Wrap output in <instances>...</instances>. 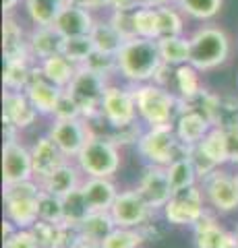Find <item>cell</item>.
I'll return each mask as SVG.
<instances>
[{
    "instance_id": "1",
    "label": "cell",
    "mask_w": 238,
    "mask_h": 248,
    "mask_svg": "<svg viewBox=\"0 0 238 248\" xmlns=\"http://www.w3.org/2000/svg\"><path fill=\"white\" fill-rule=\"evenodd\" d=\"M116 58H118V73L127 81L139 85L156 79L158 71L164 64L158 42L145 40V37H135V40L125 42V46L116 54Z\"/></svg>"
},
{
    "instance_id": "2",
    "label": "cell",
    "mask_w": 238,
    "mask_h": 248,
    "mask_svg": "<svg viewBox=\"0 0 238 248\" xmlns=\"http://www.w3.org/2000/svg\"><path fill=\"white\" fill-rule=\"evenodd\" d=\"M137 114L139 118L153 126H170L180 114V99L168 89L156 83H143L133 89Z\"/></svg>"
},
{
    "instance_id": "3",
    "label": "cell",
    "mask_w": 238,
    "mask_h": 248,
    "mask_svg": "<svg viewBox=\"0 0 238 248\" xmlns=\"http://www.w3.org/2000/svg\"><path fill=\"white\" fill-rule=\"evenodd\" d=\"M141 157L147 161L149 166H162L168 168L176 159L189 157L190 147L178 141L174 133V124L170 126H153L147 133H143L141 141L137 143Z\"/></svg>"
},
{
    "instance_id": "4",
    "label": "cell",
    "mask_w": 238,
    "mask_h": 248,
    "mask_svg": "<svg viewBox=\"0 0 238 248\" xmlns=\"http://www.w3.org/2000/svg\"><path fill=\"white\" fill-rule=\"evenodd\" d=\"M190 56L189 64L197 71H211L224 64L230 54L228 35L218 27H201L189 37Z\"/></svg>"
},
{
    "instance_id": "5",
    "label": "cell",
    "mask_w": 238,
    "mask_h": 248,
    "mask_svg": "<svg viewBox=\"0 0 238 248\" xmlns=\"http://www.w3.org/2000/svg\"><path fill=\"white\" fill-rule=\"evenodd\" d=\"M42 186L35 180L4 184V215L17 230H29L37 221V201Z\"/></svg>"
},
{
    "instance_id": "6",
    "label": "cell",
    "mask_w": 238,
    "mask_h": 248,
    "mask_svg": "<svg viewBox=\"0 0 238 248\" xmlns=\"http://www.w3.org/2000/svg\"><path fill=\"white\" fill-rule=\"evenodd\" d=\"M77 164L81 172L89 178H110L116 174L120 166L118 145H114L106 137L94 135L77 155Z\"/></svg>"
},
{
    "instance_id": "7",
    "label": "cell",
    "mask_w": 238,
    "mask_h": 248,
    "mask_svg": "<svg viewBox=\"0 0 238 248\" xmlns=\"http://www.w3.org/2000/svg\"><path fill=\"white\" fill-rule=\"evenodd\" d=\"M207 211L205 209V192L197 184L187 188L174 190L170 201L162 209L168 223L172 226H190L193 228L197 219Z\"/></svg>"
},
{
    "instance_id": "8",
    "label": "cell",
    "mask_w": 238,
    "mask_h": 248,
    "mask_svg": "<svg viewBox=\"0 0 238 248\" xmlns=\"http://www.w3.org/2000/svg\"><path fill=\"white\" fill-rule=\"evenodd\" d=\"M106 89H108V85H106L104 77L94 71H87L83 66L77 71L75 79L66 87V91L71 93V97L77 102V106L81 108L83 118H89V116L102 112V99Z\"/></svg>"
},
{
    "instance_id": "9",
    "label": "cell",
    "mask_w": 238,
    "mask_h": 248,
    "mask_svg": "<svg viewBox=\"0 0 238 248\" xmlns=\"http://www.w3.org/2000/svg\"><path fill=\"white\" fill-rule=\"evenodd\" d=\"M110 215L118 228H141L145 221L151 219L153 209L141 192L135 188L118 192V197L110 209Z\"/></svg>"
},
{
    "instance_id": "10",
    "label": "cell",
    "mask_w": 238,
    "mask_h": 248,
    "mask_svg": "<svg viewBox=\"0 0 238 248\" xmlns=\"http://www.w3.org/2000/svg\"><path fill=\"white\" fill-rule=\"evenodd\" d=\"M203 192L205 201L216 211L230 213L238 209V180L236 176H228L224 172L216 170L203 180Z\"/></svg>"
},
{
    "instance_id": "11",
    "label": "cell",
    "mask_w": 238,
    "mask_h": 248,
    "mask_svg": "<svg viewBox=\"0 0 238 248\" xmlns=\"http://www.w3.org/2000/svg\"><path fill=\"white\" fill-rule=\"evenodd\" d=\"M102 116L110 126H125V124L137 122V104L133 91L108 85L102 99Z\"/></svg>"
},
{
    "instance_id": "12",
    "label": "cell",
    "mask_w": 238,
    "mask_h": 248,
    "mask_svg": "<svg viewBox=\"0 0 238 248\" xmlns=\"http://www.w3.org/2000/svg\"><path fill=\"white\" fill-rule=\"evenodd\" d=\"M48 137L58 145V149L66 157H77L94 135H91L85 120L75 118V120H54Z\"/></svg>"
},
{
    "instance_id": "13",
    "label": "cell",
    "mask_w": 238,
    "mask_h": 248,
    "mask_svg": "<svg viewBox=\"0 0 238 248\" xmlns=\"http://www.w3.org/2000/svg\"><path fill=\"white\" fill-rule=\"evenodd\" d=\"M2 180L4 184H17L25 180H33V164L32 151L21 143H4L2 149Z\"/></svg>"
},
{
    "instance_id": "14",
    "label": "cell",
    "mask_w": 238,
    "mask_h": 248,
    "mask_svg": "<svg viewBox=\"0 0 238 248\" xmlns=\"http://www.w3.org/2000/svg\"><path fill=\"white\" fill-rule=\"evenodd\" d=\"M137 190L145 197V201L151 205L153 211L164 209L166 203L172 197V186L168 180V172L162 166H147L141 176V182L137 186Z\"/></svg>"
},
{
    "instance_id": "15",
    "label": "cell",
    "mask_w": 238,
    "mask_h": 248,
    "mask_svg": "<svg viewBox=\"0 0 238 248\" xmlns=\"http://www.w3.org/2000/svg\"><path fill=\"white\" fill-rule=\"evenodd\" d=\"M29 151H32L33 164V180L37 184H42L50 174H54L60 166L66 164V155L58 149V145L50 137H40Z\"/></svg>"
},
{
    "instance_id": "16",
    "label": "cell",
    "mask_w": 238,
    "mask_h": 248,
    "mask_svg": "<svg viewBox=\"0 0 238 248\" xmlns=\"http://www.w3.org/2000/svg\"><path fill=\"white\" fill-rule=\"evenodd\" d=\"M25 93H27V97L32 99V104L37 108V112L52 116L64 89L58 87L56 83H52L48 77L40 71V66H35L33 77H32V81H29Z\"/></svg>"
},
{
    "instance_id": "17",
    "label": "cell",
    "mask_w": 238,
    "mask_h": 248,
    "mask_svg": "<svg viewBox=\"0 0 238 248\" xmlns=\"http://www.w3.org/2000/svg\"><path fill=\"white\" fill-rule=\"evenodd\" d=\"M195 248H236V238L216 221L211 213H203L193 226Z\"/></svg>"
},
{
    "instance_id": "18",
    "label": "cell",
    "mask_w": 238,
    "mask_h": 248,
    "mask_svg": "<svg viewBox=\"0 0 238 248\" xmlns=\"http://www.w3.org/2000/svg\"><path fill=\"white\" fill-rule=\"evenodd\" d=\"M2 104H4V122H11L19 130L29 128L40 116L37 108L32 104V99L27 97L25 91H4Z\"/></svg>"
},
{
    "instance_id": "19",
    "label": "cell",
    "mask_w": 238,
    "mask_h": 248,
    "mask_svg": "<svg viewBox=\"0 0 238 248\" xmlns=\"http://www.w3.org/2000/svg\"><path fill=\"white\" fill-rule=\"evenodd\" d=\"M94 25H95V21L91 17V11L73 2L60 13V17L56 19V23L52 27L63 37H83L91 33Z\"/></svg>"
},
{
    "instance_id": "20",
    "label": "cell",
    "mask_w": 238,
    "mask_h": 248,
    "mask_svg": "<svg viewBox=\"0 0 238 248\" xmlns=\"http://www.w3.org/2000/svg\"><path fill=\"white\" fill-rule=\"evenodd\" d=\"M2 50H4V62L32 60L29 37H25V31L13 17H4L2 23Z\"/></svg>"
},
{
    "instance_id": "21",
    "label": "cell",
    "mask_w": 238,
    "mask_h": 248,
    "mask_svg": "<svg viewBox=\"0 0 238 248\" xmlns=\"http://www.w3.org/2000/svg\"><path fill=\"white\" fill-rule=\"evenodd\" d=\"M213 126L211 122L205 118V116L190 112V110H182L178 114V118L174 120V133L178 137V141H182L184 145L195 147L203 141Z\"/></svg>"
},
{
    "instance_id": "22",
    "label": "cell",
    "mask_w": 238,
    "mask_h": 248,
    "mask_svg": "<svg viewBox=\"0 0 238 248\" xmlns=\"http://www.w3.org/2000/svg\"><path fill=\"white\" fill-rule=\"evenodd\" d=\"M81 188L85 192L91 213H110L118 197L116 186L110 182V178H89L87 182L81 184Z\"/></svg>"
},
{
    "instance_id": "23",
    "label": "cell",
    "mask_w": 238,
    "mask_h": 248,
    "mask_svg": "<svg viewBox=\"0 0 238 248\" xmlns=\"http://www.w3.org/2000/svg\"><path fill=\"white\" fill-rule=\"evenodd\" d=\"M83 234V246L81 248H102V242L112 234L116 228L110 213H89L87 219L79 223Z\"/></svg>"
},
{
    "instance_id": "24",
    "label": "cell",
    "mask_w": 238,
    "mask_h": 248,
    "mask_svg": "<svg viewBox=\"0 0 238 248\" xmlns=\"http://www.w3.org/2000/svg\"><path fill=\"white\" fill-rule=\"evenodd\" d=\"M63 42H64V37L54 27H35L33 33L29 35L32 58L46 60L50 56H56L63 50Z\"/></svg>"
},
{
    "instance_id": "25",
    "label": "cell",
    "mask_w": 238,
    "mask_h": 248,
    "mask_svg": "<svg viewBox=\"0 0 238 248\" xmlns=\"http://www.w3.org/2000/svg\"><path fill=\"white\" fill-rule=\"evenodd\" d=\"M75 0H25V11L35 27H52L68 4Z\"/></svg>"
},
{
    "instance_id": "26",
    "label": "cell",
    "mask_w": 238,
    "mask_h": 248,
    "mask_svg": "<svg viewBox=\"0 0 238 248\" xmlns=\"http://www.w3.org/2000/svg\"><path fill=\"white\" fill-rule=\"evenodd\" d=\"M42 190L46 192H52L56 197H66L68 192H73L75 188H79L81 182H79V170L71 164H63L54 174H50L46 180L40 184Z\"/></svg>"
},
{
    "instance_id": "27",
    "label": "cell",
    "mask_w": 238,
    "mask_h": 248,
    "mask_svg": "<svg viewBox=\"0 0 238 248\" xmlns=\"http://www.w3.org/2000/svg\"><path fill=\"white\" fill-rule=\"evenodd\" d=\"M40 71L48 77L52 83H56L58 87L66 89L71 81L75 79L77 71H79V66L73 64L68 58H64L63 54H56V56H50L46 60H40Z\"/></svg>"
},
{
    "instance_id": "28",
    "label": "cell",
    "mask_w": 238,
    "mask_h": 248,
    "mask_svg": "<svg viewBox=\"0 0 238 248\" xmlns=\"http://www.w3.org/2000/svg\"><path fill=\"white\" fill-rule=\"evenodd\" d=\"M89 37H91V42H94L95 50L106 52V54H114V56L120 52V48L127 42L110 21H95Z\"/></svg>"
},
{
    "instance_id": "29",
    "label": "cell",
    "mask_w": 238,
    "mask_h": 248,
    "mask_svg": "<svg viewBox=\"0 0 238 248\" xmlns=\"http://www.w3.org/2000/svg\"><path fill=\"white\" fill-rule=\"evenodd\" d=\"M158 48H159V54H162L164 64L174 66V68L180 64H189L190 44H189V40H184L182 35L162 37V40H158Z\"/></svg>"
},
{
    "instance_id": "30",
    "label": "cell",
    "mask_w": 238,
    "mask_h": 248,
    "mask_svg": "<svg viewBox=\"0 0 238 248\" xmlns=\"http://www.w3.org/2000/svg\"><path fill=\"white\" fill-rule=\"evenodd\" d=\"M35 66L32 60H17V62H4V87L6 91H25L29 81L33 77Z\"/></svg>"
},
{
    "instance_id": "31",
    "label": "cell",
    "mask_w": 238,
    "mask_h": 248,
    "mask_svg": "<svg viewBox=\"0 0 238 248\" xmlns=\"http://www.w3.org/2000/svg\"><path fill=\"white\" fill-rule=\"evenodd\" d=\"M199 147H201V149L209 155L218 166L230 161V137H228L226 130L211 128L209 133H207V137L199 143Z\"/></svg>"
},
{
    "instance_id": "32",
    "label": "cell",
    "mask_w": 238,
    "mask_h": 248,
    "mask_svg": "<svg viewBox=\"0 0 238 248\" xmlns=\"http://www.w3.org/2000/svg\"><path fill=\"white\" fill-rule=\"evenodd\" d=\"M199 71L190 64H180L174 68V89L178 91V99H190L201 91V81H199Z\"/></svg>"
},
{
    "instance_id": "33",
    "label": "cell",
    "mask_w": 238,
    "mask_h": 248,
    "mask_svg": "<svg viewBox=\"0 0 238 248\" xmlns=\"http://www.w3.org/2000/svg\"><path fill=\"white\" fill-rule=\"evenodd\" d=\"M213 128H222L226 133L238 130V97L234 95H220V102L213 116Z\"/></svg>"
},
{
    "instance_id": "34",
    "label": "cell",
    "mask_w": 238,
    "mask_h": 248,
    "mask_svg": "<svg viewBox=\"0 0 238 248\" xmlns=\"http://www.w3.org/2000/svg\"><path fill=\"white\" fill-rule=\"evenodd\" d=\"M63 213H64V221L66 223H83L87 219V215L91 213L89 203L85 199V192L79 186L73 192H68L66 197H63Z\"/></svg>"
},
{
    "instance_id": "35",
    "label": "cell",
    "mask_w": 238,
    "mask_h": 248,
    "mask_svg": "<svg viewBox=\"0 0 238 248\" xmlns=\"http://www.w3.org/2000/svg\"><path fill=\"white\" fill-rule=\"evenodd\" d=\"M166 172H168V180H170L172 190H180V188H187V186H193L199 178L190 157L172 161V164L166 168Z\"/></svg>"
},
{
    "instance_id": "36",
    "label": "cell",
    "mask_w": 238,
    "mask_h": 248,
    "mask_svg": "<svg viewBox=\"0 0 238 248\" xmlns=\"http://www.w3.org/2000/svg\"><path fill=\"white\" fill-rule=\"evenodd\" d=\"M94 50H95V46H94V42H91L89 35H83V37H64L60 54H63L64 58L71 60L73 64H77V66L81 68L87 62V58L94 54Z\"/></svg>"
},
{
    "instance_id": "37",
    "label": "cell",
    "mask_w": 238,
    "mask_h": 248,
    "mask_svg": "<svg viewBox=\"0 0 238 248\" xmlns=\"http://www.w3.org/2000/svg\"><path fill=\"white\" fill-rule=\"evenodd\" d=\"M135 29L137 37H145V40H159V17L158 9H145V6H137L135 9Z\"/></svg>"
},
{
    "instance_id": "38",
    "label": "cell",
    "mask_w": 238,
    "mask_h": 248,
    "mask_svg": "<svg viewBox=\"0 0 238 248\" xmlns=\"http://www.w3.org/2000/svg\"><path fill=\"white\" fill-rule=\"evenodd\" d=\"M147 242L139 228H114L112 234L102 242V248H139Z\"/></svg>"
},
{
    "instance_id": "39",
    "label": "cell",
    "mask_w": 238,
    "mask_h": 248,
    "mask_svg": "<svg viewBox=\"0 0 238 248\" xmlns=\"http://www.w3.org/2000/svg\"><path fill=\"white\" fill-rule=\"evenodd\" d=\"M37 219L48 221V223H63V199L52 195V192H40V201H37Z\"/></svg>"
},
{
    "instance_id": "40",
    "label": "cell",
    "mask_w": 238,
    "mask_h": 248,
    "mask_svg": "<svg viewBox=\"0 0 238 248\" xmlns=\"http://www.w3.org/2000/svg\"><path fill=\"white\" fill-rule=\"evenodd\" d=\"M32 236L37 248H60V223H48L37 219L32 228Z\"/></svg>"
},
{
    "instance_id": "41",
    "label": "cell",
    "mask_w": 238,
    "mask_h": 248,
    "mask_svg": "<svg viewBox=\"0 0 238 248\" xmlns=\"http://www.w3.org/2000/svg\"><path fill=\"white\" fill-rule=\"evenodd\" d=\"M182 13L193 19H211L222 9V0H176Z\"/></svg>"
},
{
    "instance_id": "42",
    "label": "cell",
    "mask_w": 238,
    "mask_h": 248,
    "mask_svg": "<svg viewBox=\"0 0 238 248\" xmlns=\"http://www.w3.org/2000/svg\"><path fill=\"white\" fill-rule=\"evenodd\" d=\"M158 17H159V40H162V37L182 35V19L174 9H170V6H159Z\"/></svg>"
},
{
    "instance_id": "43",
    "label": "cell",
    "mask_w": 238,
    "mask_h": 248,
    "mask_svg": "<svg viewBox=\"0 0 238 248\" xmlns=\"http://www.w3.org/2000/svg\"><path fill=\"white\" fill-rule=\"evenodd\" d=\"M83 68H87V71H94V73L102 75L104 79H106L110 73L118 71V58L114 56V54H106V52L94 50V54L87 58V62L83 64Z\"/></svg>"
},
{
    "instance_id": "44",
    "label": "cell",
    "mask_w": 238,
    "mask_h": 248,
    "mask_svg": "<svg viewBox=\"0 0 238 248\" xmlns=\"http://www.w3.org/2000/svg\"><path fill=\"white\" fill-rule=\"evenodd\" d=\"M143 137V130L139 126V122H130L125 124V126H110L108 130V137L114 145H133V143H139Z\"/></svg>"
},
{
    "instance_id": "45",
    "label": "cell",
    "mask_w": 238,
    "mask_h": 248,
    "mask_svg": "<svg viewBox=\"0 0 238 248\" xmlns=\"http://www.w3.org/2000/svg\"><path fill=\"white\" fill-rule=\"evenodd\" d=\"M110 23L116 27L118 33L125 40H135L137 37V29H135V11H112Z\"/></svg>"
},
{
    "instance_id": "46",
    "label": "cell",
    "mask_w": 238,
    "mask_h": 248,
    "mask_svg": "<svg viewBox=\"0 0 238 248\" xmlns=\"http://www.w3.org/2000/svg\"><path fill=\"white\" fill-rule=\"evenodd\" d=\"M189 157H190V161H193V166H195V170H197V176L201 178V180H205L209 174H213L216 170L220 168L216 161H213L209 155H207L201 147L199 145H195V147H190V153H189Z\"/></svg>"
},
{
    "instance_id": "47",
    "label": "cell",
    "mask_w": 238,
    "mask_h": 248,
    "mask_svg": "<svg viewBox=\"0 0 238 248\" xmlns=\"http://www.w3.org/2000/svg\"><path fill=\"white\" fill-rule=\"evenodd\" d=\"M54 120H75V118H83L81 116V108L77 106V102L71 97V93L64 89V93L60 95L56 110H54Z\"/></svg>"
},
{
    "instance_id": "48",
    "label": "cell",
    "mask_w": 238,
    "mask_h": 248,
    "mask_svg": "<svg viewBox=\"0 0 238 248\" xmlns=\"http://www.w3.org/2000/svg\"><path fill=\"white\" fill-rule=\"evenodd\" d=\"M4 248H37V244L29 230H17V234L4 242Z\"/></svg>"
},
{
    "instance_id": "49",
    "label": "cell",
    "mask_w": 238,
    "mask_h": 248,
    "mask_svg": "<svg viewBox=\"0 0 238 248\" xmlns=\"http://www.w3.org/2000/svg\"><path fill=\"white\" fill-rule=\"evenodd\" d=\"M77 4H81L83 9L87 11H95V9H104V6H110V0H75Z\"/></svg>"
},
{
    "instance_id": "50",
    "label": "cell",
    "mask_w": 238,
    "mask_h": 248,
    "mask_svg": "<svg viewBox=\"0 0 238 248\" xmlns=\"http://www.w3.org/2000/svg\"><path fill=\"white\" fill-rule=\"evenodd\" d=\"M110 9L112 11H135L137 2L135 0H110Z\"/></svg>"
},
{
    "instance_id": "51",
    "label": "cell",
    "mask_w": 238,
    "mask_h": 248,
    "mask_svg": "<svg viewBox=\"0 0 238 248\" xmlns=\"http://www.w3.org/2000/svg\"><path fill=\"white\" fill-rule=\"evenodd\" d=\"M228 137H230V161H234L238 166V130L228 133Z\"/></svg>"
},
{
    "instance_id": "52",
    "label": "cell",
    "mask_w": 238,
    "mask_h": 248,
    "mask_svg": "<svg viewBox=\"0 0 238 248\" xmlns=\"http://www.w3.org/2000/svg\"><path fill=\"white\" fill-rule=\"evenodd\" d=\"M137 6H145V9H159V6H166L168 0H135Z\"/></svg>"
},
{
    "instance_id": "53",
    "label": "cell",
    "mask_w": 238,
    "mask_h": 248,
    "mask_svg": "<svg viewBox=\"0 0 238 248\" xmlns=\"http://www.w3.org/2000/svg\"><path fill=\"white\" fill-rule=\"evenodd\" d=\"M19 2H21V0H2V9H4V13H11Z\"/></svg>"
},
{
    "instance_id": "54",
    "label": "cell",
    "mask_w": 238,
    "mask_h": 248,
    "mask_svg": "<svg viewBox=\"0 0 238 248\" xmlns=\"http://www.w3.org/2000/svg\"><path fill=\"white\" fill-rule=\"evenodd\" d=\"M234 238H236V248H238V228H236V232H234Z\"/></svg>"
},
{
    "instance_id": "55",
    "label": "cell",
    "mask_w": 238,
    "mask_h": 248,
    "mask_svg": "<svg viewBox=\"0 0 238 248\" xmlns=\"http://www.w3.org/2000/svg\"><path fill=\"white\" fill-rule=\"evenodd\" d=\"M236 180H238V174H236Z\"/></svg>"
}]
</instances>
